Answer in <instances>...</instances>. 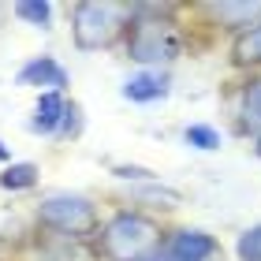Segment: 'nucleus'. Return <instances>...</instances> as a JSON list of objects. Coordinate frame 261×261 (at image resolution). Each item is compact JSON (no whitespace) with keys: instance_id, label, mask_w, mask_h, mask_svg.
I'll list each match as a JSON object with an SVG mask.
<instances>
[{"instance_id":"nucleus-8","label":"nucleus","mask_w":261,"mask_h":261,"mask_svg":"<svg viewBox=\"0 0 261 261\" xmlns=\"http://www.w3.org/2000/svg\"><path fill=\"white\" fill-rule=\"evenodd\" d=\"M168 90H172V82L164 71H138V75H130L123 82V97L135 101V105L161 101V97H168Z\"/></svg>"},{"instance_id":"nucleus-15","label":"nucleus","mask_w":261,"mask_h":261,"mask_svg":"<svg viewBox=\"0 0 261 261\" xmlns=\"http://www.w3.org/2000/svg\"><path fill=\"white\" fill-rule=\"evenodd\" d=\"M235 254H239V261H261V224H254V228H246L239 235Z\"/></svg>"},{"instance_id":"nucleus-1","label":"nucleus","mask_w":261,"mask_h":261,"mask_svg":"<svg viewBox=\"0 0 261 261\" xmlns=\"http://www.w3.org/2000/svg\"><path fill=\"white\" fill-rule=\"evenodd\" d=\"M183 53V34L172 19H161V8H135L130 11V27H127V56L142 67H157L168 64Z\"/></svg>"},{"instance_id":"nucleus-3","label":"nucleus","mask_w":261,"mask_h":261,"mask_svg":"<svg viewBox=\"0 0 261 261\" xmlns=\"http://www.w3.org/2000/svg\"><path fill=\"white\" fill-rule=\"evenodd\" d=\"M135 8L112 4V0H82L71 11V38L82 53L109 49V45L123 34V22Z\"/></svg>"},{"instance_id":"nucleus-16","label":"nucleus","mask_w":261,"mask_h":261,"mask_svg":"<svg viewBox=\"0 0 261 261\" xmlns=\"http://www.w3.org/2000/svg\"><path fill=\"white\" fill-rule=\"evenodd\" d=\"M116 175H120V179H149V168H116Z\"/></svg>"},{"instance_id":"nucleus-17","label":"nucleus","mask_w":261,"mask_h":261,"mask_svg":"<svg viewBox=\"0 0 261 261\" xmlns=\"http://www.w3.org/2000/svg\"><path fill=\"white\" fill-rule=\"evenodd\" d=\"M257 157H261V135H257Z\"/></svg>"},{"instance_id":"nucleus-13","label":"nucleus","mask_w":261,"mask_h":261,"mask_svg":"<svg viewBox=\"0 0 261 261\" xmlns=\"http://www.w3.org/2000/svg\"><path fill=\"white\" fill-rule=\"evenodd\" d=\"M243 127L261 135V79H254L243 93Z\"/></svg>"},{"instance_id":"nucleus-7","label":"nucleus","mask_w":261,"mask_h":261,"mask_svg":"<svg viewBox=\"0 0 261 261\" xmlns=\"http://www.w3.org/2000/svg\"><path fill=\"white\" fill-rule=\"evenodd\" d=\"M19 86H45V93H60L67 86V71L53 56H34L19 67Z\"/></svg>"},{"instance_id":"nucleus-6","label":"nucleus","mask_w":261,"mask_h":261,"mask_svg":"<svg viewBox=\"0 0 261 261\" xmlns=\"http://www.w3.org/2000/svg\"><path fill=\"white\" fill-rule=\"evenodd\" d=\"M201 11L220 22V27L228 30H250L261 22V0H213V4H201Z\"/></svg>"},{"instance_id":"nucleus-5","label":"nucleus","mask_w":261,"mask_h":261,"mask_svg":"<svg viewBox=\"0 0 261 261\" xmlns=\"http://www.w3.org/2000/svg\"><path fill=\"white\" fill-rule=\"evenodd\" d=\"M217 254V239H213L209 231L201 228H183L175 231L168 243H164V250H157L149 261H205Z\"/></svg>"},{"instance_id":"nucleus-11","label":"nucleus","mask_w":261,"mask_h":261,"mask_svg":"<svg viewBox=\"0 0 261 261\" xmlns=\"http://www.w3.org/2000/svg\"><path fill=\"white\" fill-rule=\"evenodd\" d=\"M38 164H30V161H22V164H8L4 172H0V187L4 191H27V187L38 183Z\"/></svg>"},{"instance_id":"nucleus-2","label":"nucleus","mask_w":261,"mask_h":261,"mask_svg":"<svg viewBox=\"0 0 261 261\" xmlns=\"http://www.w3.org/2000/svg\"><path fill=\"white\" fill-rule=\"evenodd\" d=\"M161 250V228L146 213H116L101 228V254L109 261H149Z\"/></svg>"},{"instance_id":"nucleus-10","label":"nucleus","mask_w":261,"mask_h":261,"mask_svg":"<svg viewBox=\"0 0 261 261\" xmlns=\"http://www.w3.org/2000/svg\"><path fill=\"white\" fill-rule=\"evenodd\" d=\"M231 60L239 67H261V22L243 34H235L231 41Z\"/></svg>"},{"instance_id":"nucleus-9","label":"nucleus","mask_w":261,"mask_h":261,"mask_svg":"<svg viewBox=\"0 0 261 261\" xmlns=\"http://www.w3.org/2000/svg\"><path fill=\"white\" fill-rule=\"evenodd\" d=\"M67 101L60 97V93H41L38 105H34V120H30V130L34 135H53L56 127H64L67 120Z\"/></svg>"},{"instance_id":"nucleus-14","label":"nucleus","mask_w":261,"mask_h":261,"mask_svg":"<svg viewBox=\"0 0 261 261\" xmlns=\"http://www.w3.org/2000/svg\"><path fill=\"white\" fill-rule=\"evenodd\" d=\"M15 15L27 19L30 27L49 30V22H53V4H45V0H19V4H15Z\"/></svg>"},{"instance_id":"nucleus-12","label":"nucleus","mask_w":261,"mask_h":261,"mask_svg":"<svg viewBox=\"0 0 261 261\" xmlns=\"http://www.w3.org/2000/svg\"><path fill=\"white\" fill-rule=\"evenodd\" d=\"M183 138H187V146H194V149H201V153H213V149L224 146L220 130L209 127V123H191V127L183 130Z\"/></svg>"},{"instance_id":"nucleus-4","label":"nucleus","mask_w":261,"mask_h":261,"mask_svg":"<svg viewBox=\"0 0 261 261\" xmlns=\"http://www.w3.org/2000/svg\"><path fill=\"white\" fill-rule=\"evenodd\" d=\"M38 224L49 231H60L67 239H82V235H90L97 228V209H93L90 198L82 194H49L41 198L38 205Z\"/></svg>"}]
</instances>
